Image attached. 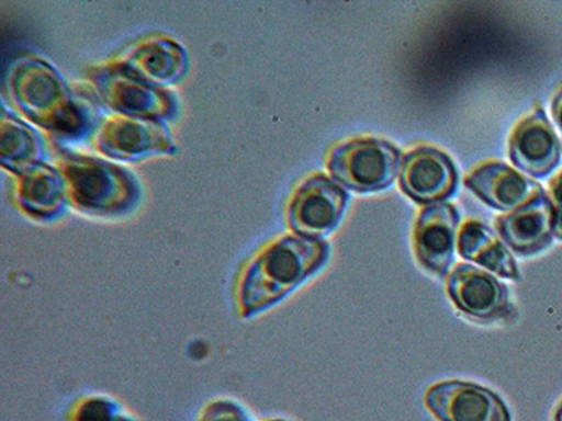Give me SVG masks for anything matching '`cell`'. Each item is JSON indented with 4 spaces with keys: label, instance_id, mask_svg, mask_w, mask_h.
<instances>
[{
    "label": "cell",
    "instance_id": "1",
    "mask_svg": "<svg viewBox=\"0 0 562 421\" xmlns=\"http://www.w3.org/2000/svg\"><path fill=\"white\" fill-rule=\"evenodd\" d=\"M329 244L318 238L284 237L245 265L237 283L240 319L273 308L313 277L329 259Z\"/></svg>",
    "mask_w": 562,
    "mask_h": 421
},
{
    "label": "cell",
    "instance_id": "2",
    "mask_svg": "<svg viewBox=\"0 0 562 421\" xmlns=\"http://www.w3.org/2000/svg\"><path fill=\"white\" fill-rule=\"evenodd\" d=\"M333 178L356 193L389 189L401 170V150L389 140L353 138L339 144L328 158Z\"/></svg>",
    "mask_w": 562,
    "mask_h": 421
},
{
    "label": "cell",
    "instance_id": "3",
    "mask_svg": "<svg viewBox=\"0 0 562 421\" xmlns=\"http://www.w3.org/2000/svg\"><path fill=\"white\" fill-rule=\"evenodd\" d=\"M70 198L89 213H115L133 202L135 189L124 170L100 160L69 157L64 164Z\"/></svg>",
    "mask_w": 562,
    "mask_h": 421
},
{
    "label": "cell",
    "instance_id": "4",
    "mask_svg": "<svg viewBox=\"0 0 562 421\" xmlns=\"http://www.w3.org/2000/svg\"><path fill=\"white\" fill-rule=\"evenodd\" d=\"M349 194L324 174L311 175L300 185L289 204V225L300 237H325L338 227Z\"/></svg>",
    "mask_w": 562,
    "mask_h": 421
},
{
    "label": "cell",
    "instance_id": "5",
    "mask_svg": "<svg viewBox=\"0 0 562 421\" xmlns=\"http://www.w3.org/2000/svg\"><path fill=\"white\" fill-rule=\"evenodd\" d=\"M448 294L460 312L481 322H509L515 310L509 291L494 275L471 264H459L449 274Z\"/></svg>",
    "mask_w": 562,
    "mask_h": 421
},
{
    "label": "cell",
    "instance_id": "6",
    "mask_svg": "<svg viewBox=\"0 0 562 421\" xmlns=\"http://www.w3.org/2000/svg\"><path fill=\"white\" fill-rule=\"evenodd\" d=\"M425 405L439 421H512L508 406L499 395L464 380L430 386Z\"/></svg>",
    "mask_w": 562,
    "mask_h": 421
},
{
    "label": "cell",
    "instance_id": "7",
    "mask_svg": "<svg viewBox=\"0 0 562 421\" xmlns=\"http://www.w3.org/2000/svg\"><path fill=\"white\" fill-rule=\"evenodd\" d=\"M401 190L419 204H440L457 192L459 173L453 160L441 150L419 147L401 163Z\"/></svg>",
    "mask_w": 562,
    "mask_h": 421
},
{
    "label": "cell",
    "instance_id": "8",
    "mask_svg": "<svg viewBox=\"0 0 562 421\" xmlns=\"http://www.w3.org/2000/svg\"><path fill=\"white\" fill-rule=\"evenodd\" d=\"M561 143L543 109L520 120L509 138V157L531 178L544 179L561 162Z\"/></svg>",
    "mask_w": 562,
    "mask_h": 421
},
{
    "label": "cell",
    "instance_id": "9",
    "mask_svg": "<svg viewBox=\"0 0 562 421\" xmlns=\"http://www.w3.org/2000/svg\"><path fill=\"white\" fill-rule=\"evenodd\" d=\"M460 214L454 205L435 204L422 209L414 228L416 259L429 272L446 277L454 260Z\"/></svg>",
    "mask_w": 562,
    "mask_h": 421
},
{
    "label": "cell",
    "instance_id": "10",
    "mask_svg": "<svg viewBox=\"0 0 562 421\" xmlns=\"http://www.w3.org/2000/svg\"><path fill=\"white\" fill-rule=\"evenodd\" d=\"M496 228L506 244L520 255L543 252L553 243L554 214L546 192L520 208L496 219Z\"/></svg>",
    "mask_w": 562,
    "mask_h": 421
},
{
    "label": "cell",
    "instance_id": "11",
    "mask_svg": "<svg viewBox=\"0 0 562 421\" xmlns=\"http://www.w3.org/2000/svg\"><path fill=\"white\" fill-rule=\"evenodd\" d=\"M465 187L490 207L515 210L544 190L515 169L502 162L481 164L465 178Z\"/></svg>",
    "mask_w": 562,
    "mask_h": 421
},
{
    "label": "cell",
    "instance_id": "12",
    "mask_svg": "<svg viewBox=\"0 0 562 421\" xmlns=\"http://www.w3.org/2000/svg\"><path fill=\"white\" fill-rule=\"evenodd\" d=\"M100 149L117 159H135L168 149L162 128L149 118L114 120L100 134Z\"/></svg>",
    "mask_w": 562,
    "mask_h": 421
},
{
    "label": "cell",
    "instance_id": "13",
    "mask_svg": "<svg viewBox=\"0 0 562 421\" xmlns=\"http://www.w3.org/2000/svg\"><path fill=\"white\" fill-rule=\"evenodd\" d=\"M99 88L115 110L137 114L139 118L157 117L168 107L164 99L167 94L150 88L148 83L139 82L127 69L124 72L103 73Z\"/></svg>",
    "mask_w": 562,
    "mask_h": 421
},
{
    "label": "cell",
    "instance_id": "14",
    "mask_svg": "<svg viewBox=\"0 0 562 421\" xmlns=\"http://www.w3.org/2000/svg\"><path fill=\"white\" fill-rule=\"evenodd\" d=\"M459 252L470 260L501 277L514 281L520 280L518 265L512 258L509 250L496 237L494 230L486 225L469 220L461 228L459 235Z\"/></svg>",
    "mask_w": 562,
    "mask_h": 421
},
{
    "label": "cell",
    "instance_id": "15",
    "mask_svg": "<svg viewBox=\"0 0 562 421\" xmlns=\"http://www.w3.org/2000/svg\"><path fill=\"white\" fill-rule=\"evenodd\" d=\"M14 92L22 109L35 117L43 120L44 127H47L55 104L59 107L67 105L59 104L64 100L63 84L59 83L57 75L48 70L44 64H30L20 70L14 80Z\"/></svg>",
    "mask_w": 562,
    "mask_h": 421
},
{
    "label": "cell",
    "instance_id": "16",
    "mask_svg": "<svg viewBox=\"0 0 562 421\" xmlns=\"http://www.w3.org/2000/svg\"><path fill=\"white\" fill-rule=\"evenodd\" d=\"M186 58L182 49L170 42H154L135 52L124 69L138 79H154L170 83L183 72Z\"/></svg>",
    "mask_w": 562,
    "mask_h": 421
},
{
    "label": "cell",
    "instance_id": "17",
    "mask_svg": "<svg viewBox=\"0 0 562 421\" xmlns=\"http://www.w3.org/2000/svg\"><path fill=\"white\" fill-rule=\"evenodd\" d=\"M22 204L34 214L53 213L61 207L64 200L63 179L52 168L33 167L23 178Z\"/></svg>",
    "mask_w": 562,
    "mask_h": 421
},
{
    "label": "cell",
    "instance_id": "18",
    "mask_svg": "<svg viewBox=\"0 0 562 421\" xmlns=\"http://www.w3.org/2000/svg\"><path fill=\"white\" fill-rule=\"evenodd\" d=\"M65 421H137L115 400L102 395H85L75 399L65 412Z\"/></svg>",
    "mask_w": 562,
    "mask_h": 421
},
{
    "label": "cell",
    "instance_id": "19",
    "mask_svg": "<svg viewBox=\"0 0 562 421\" xmlns=\"http://www.w3.org/2000/svg\"><path fill=\"white\" fill-rule=\"evenodd\" d=\"M10 129L3 127V139L2 140V152L3 159H7L8 155L14 164L20 162L26 163L29 159L35 157V150H37V144H35V135L30 132V128L18 122H10Z\"/></svg>",
    "mask_w": 562,
    "mask_h": 421
},
{
    "label": "cell",
    "instance_id": "20",
    "mask_svg": "<svg viewBox=\"0 0 562 421\" xmlns=\"http://www.w3.org/2000/svg\"><path fill=\"white\" fill-rule=\"evenodd\" d=\"M198 421H254V419L237 402L218 399L205 406Z\"/></svg>",
    "mask_w": 562,
    "mask_h": 421
},
{
    "label": "cell",
    "instance_id": "21",
    "mask_svg": "<svg viewBox=\"0 0 562 421\" xmlns=\"http://www.w3.org/2000/svg\"><path fill=\"white\" fill-rule=\"evenodd\" d=\"M549 200L554 214V235L562 240V170L550 180Z\"/></svg>",
    "mask_w": 562,
    "mask_h": 421
},
{
    "label": "cell",
    "instance_id": "22",
    "mask_svg": "<svg viewBox=\"0 0 562 421\" xmlns=\"http://www.w3.org/2000/svg\"><path fill=\"white\" fill-rule=\"evenodd\" d=\"M551 112H553L554 122L562 134V88L554 94Z\"/></svg>",
    "mask_w": 562,
    "mask_h": 421
},
{
    "label": "cell",
    "instance_id": "23",
    "mask_svg": "<svg viewBox=\"0 0 562 421\" xmlns=\"http://www.w3.org/2000/svg\"><path fill=\"white\" fill-rule=\"evenodd\" d=\"M554 421H562V400L559 405V408L555 410Z\"/></svg>",
    "mask_w": 562,
    "mask_h": 421
},
{
    "label": "cell",
    "instance_id": "24",
    "mask_svg": "<svg viewBox=\"0 0 562 421\" xmlns=\"http://www.w3.org/2000/svg\"><path fill=\"white\" fill-rule=\"evenodd\" d=\"M265 421H289V420H283V419H270V420H265Z\"/></svg>",
    "mask_w": 562,
    "mask_h": 421
}]
</instances>
